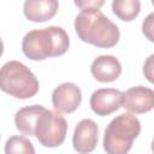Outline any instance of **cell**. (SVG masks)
Returning <instances> with one entry per match:
<instances>
[{"label":"cell","mask_w":154,"mask_h":154,"mask_svg":"<svg viewBox=\"0 0 154 154\" xmlns=\"http://www.w3.org/2000/svg\"><path fill=\"white\" fill-rule=\"evenodd\" d=\"M46 112V108L41 105H31L20 108L14 116L16 128L23 134L35 136V130L40 117Z\"/></svg>","instance_id":"12"},{"label":"cell","mask_w":154,"mask_h":154,"mask_svg":"<svg viewBox=\"0 0 154 154\" xmlns=\"http://www.w3.org/2000/svg\"><path fill=\"white\" fill-rule=\"evenodd\" d=\"M0 88L17 99H30L38 91L40 84L31 70L20 61L11 60L0 71Z\"/></svg>","instance_id":"4"},{"label":"cell","mask_w":154,"mask_h":154,"mask_svg":"<svg viewBox=\"0 0 154 154\" xmlns=\"http://www.w3.org/2000/svg\"><path fill=\"white\" fill-rule=\"evenodd\" d=\"M123 95L124 93L114 88L97 89L90 96V107L100 117L108 116L123 106Z\"/></svg>","instance_id":"6"},{"label":"cell","mask_w":154,"mask_h":154,"mask_svg":"<svg viewBox=\"0 0 154 154\" xmlns=\"http://www.w3.org/2000/svg\"><path fill=\"white\" fill-rule=\"evenodd\" d=\"M142 32L147 40L154 42V12L149 13L142 23Z\"/></svg>","instance_id":"15"},{"label":"cell","mask_w":154,"mask_h":154,"mask_svg":"<svg viewBox=\"0 0 154 154\" xmlns=\"http://www.w3.org/2000/svg\"><path fill=\"white\" fill-rule=\"evenodd\" d=\"M82 101L81 89L75 83H63L58 85L52 94V103L59 113H72L75 112Z\"/></svg>","instance_id":"7"},{"label":"cell","mask_w":154,"mask_h":154,"mask_svg":"<svg viewBox=\"0 0 154 154\" xmlns=\"http://www.w3.org/2000/svg\"><path fill=\"white\" fill-rule=\"evenodd\" d=\"M70 46L67 32L60 26L31 30L23 37L22 51L31 60H43L66 53Z\"/></svg>","instance_id":"2"},{"label":"cell","mask_w":154,"mask_h":154,"mask_svg":"<svg viewBox=\"0 0 154 154\" xmlns=\"http://www.w3.org/2000/svg\"><path fill=\"white\" fill-rule=\"evenodd\" d=\"M143 75L150 83L154 84V54H150L143 65Z\"/></svg>","instance_id":"16"},{"label":"cell","mask_w":154,"mask_h":154,"mask_svg":"<svg viewBox=\"0 0 154 154\" xmlns=\"http://www.w3.org/2000/svg\"><path fill=\"white\" fill-rule=\"evenodd\" d=\"M123 107L135 114H142L154 108V90L137 85L128 89L123 95Z\"/></svg>","instance_id":"8"},{"label":"cell","mask_w":154,"mask_h":154,"mask_svg":"<svg viewBox=\"0 0 154 154\" xmlns=\"http://www.w3.org/2000/svg\"><path fill=\"white\" fill-rule=\"evenodd\" d=\"M152 150H153V153H154V138H153V142H152Z\"/></svg>","instance_id":"18"},{"label":"cell","mask_w":154,"mask_h":154,"mask_svg":"<svg viewBox=\"0 0 154 154\" xmlns=\"http://www.w3.org/2000/svg\"><path fill=\"white\" fill-rule=\"evenodd\" d=\"M152 4H153V5H154V0H153V1H152Z\"/></svg>","instance_id":"19"},{"label":"cell","mask_w":154,"mask_h":154,"mask_svg":"<svg viewBox=\"0 0 154 154\" xmlns=\"http://www.w3.org/2000/svg\"><path fill=\"white\" fill-rule=\"evenodd\" d=\"M77 36L99 48H112L119 41L118 26L99 8H84L75 18Z\"/></svg>","instance_id":"1"},{"label":"cell","mask_w":154,"mask_h":154,"mask_svg":"<svg viewBox=\"0 0 154 154\" xmlns=\"http://www.w3.org/2000/svg\"><path fill=\"white\" fill-rule=\"evenodd\" d=\"M141 132L140 120L130 113L117 116L103 134V149L107 154H128L134 140Z\"/></svg>","instance_id":"3"},{"label":"cell","mask_w":154,"mask_h":154,"mask_svg":"<svg viewBox=\"0 0 154 154\" xmlns=\"http://www.w3.org/2000/svg\"><path fill=\"white\" fill-rule=\"evenodd\" d=\"M75 5L81 10L84 8H99L103 5V1H75Z\"/></svg>","instance_id":"17"},{"label":"cell","mask_w":154,"mask_h":154,"mask_svg":"<svg viewBox=\"0 0 154 154\" xmlns=\"http://www.w3.org/2000/svg\"><path fill=\"white\" fill-rule=\"evenodd\" d=\"M99 128L97 124L91 119L81 120L75 128L72 144L78 154L91 153L97 144Z\"/></svg>","instance_id":"9"},{"label":"cell","mask_w":154,"mask_h":154,"mask_svg":"<svg viewBox=\"0 0 154 154\" xmlns=\"http://www.w3.org/2000/svg\"><path fill=\"white\" fill-rule=\"evenodd\" d=\"M112 11L119 19L131 22L138 16L141 2L137 0H114L112 2Z\"/></svg>","instance_id":"13"},{"label":"cell","mask_w":154,"mask_h":154,"mask_svg":"<svg viewBox=\"0 0 154 154\" xmlns=\"http://www.w3.org/2000/svg\"><path fill=\"white\" fill-rule=\"evenodd\" d=\"M67 132V123L65 118L54 111L46 109L40 117L35 136L43 147L54 148L63 144Z\"/></svg>","instance_id":"5"},{"label":"cell","mask_w":154,"mask_h":154,"mask_svg":"<svg viewBox=\"0 0 154 154\" xmlns=\"http://www.w3.org/2000/svg\"><path fill=\"white\" fill-rule=\"evenodd\" d=\"M5 154H35V148L26 137L14 135L6 141Z\"/></svg>","instance_id":"14"},{"label":"cell","mask_w":154,"mask_h":154,"mask_svg":"<svg viewBox=\"0 0 154 154\" xmlns=\"http://www.w3.org/2000/svg\"><path fill=\"white\" fill-rule=\"evenodd\" d=\"M59 2L55 0H26L24 2V16L31 22H46L58 12Z\"/></svg>","instance_id":"11"},{"label":"cell","mask_w":154,"mask_h":154,"mask_svg":"<svg viewBox=\"0 0 154 154\" xmlns=\"http://www.w3.org/2000/svg\"><path fill=\"white\" fill-rule=\"evenodd\" d=\"M90 72L96 81L109 83L114 82L120 76L122 65L113 55H99L91 63Z\"/></svg>","instance_id":"10"}]
</instances>
